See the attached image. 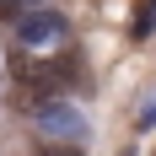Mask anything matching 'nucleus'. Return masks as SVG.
I'll return each mask as SVG.
<instances>
[{
    "instance_id": "nucleus-1",
    "label": "nucleus",
    "mask_w": 156,
    "mask_h": 156,
    "mask_svg": "<svg viewBox=\"0 0 156 156\" xmlns=\"http://www.w3.org/2000/svg\"><path fill=\"white\" fill-rule=\"evenodd\" d=\"M70 38V22L54 5H27V11L11 16V43L27 48V59H43V54H59V43Z\"/></svg>"
},
{
    "instance_id": "nucleus-3",
    "label": "nucleus",
    "mask_w": 156,
    "mask_h": 156,
    "mask_svg": "<svg viewBox=\"0 0 156 156\" xmlns=\"http://www.w3.org/2000/svg\"><path fill=\"white\" fill-rule=\"evenodd\" d=\"M151 32H156V0H145V5H140V16H135V38L145 43Z\"/></svg>"
},
{
    "instance_id": "nucleus-2",
    "label": "nucleus",
    "mask_w": 156,
    "mask_h": 156,
    "mask_svg": "<svg viewBox=\"0 0 156 156\" xmlns=\"http://www.w3.org/2000/svg\"><path fill=\"white\" fill-rule=\"evenodd\" d=\"M32 119H38V129H43L48 140H59V145H76L81 135H86V113L70 108V97H48V102H38Z\"/></svg>"
}]
</instances>
